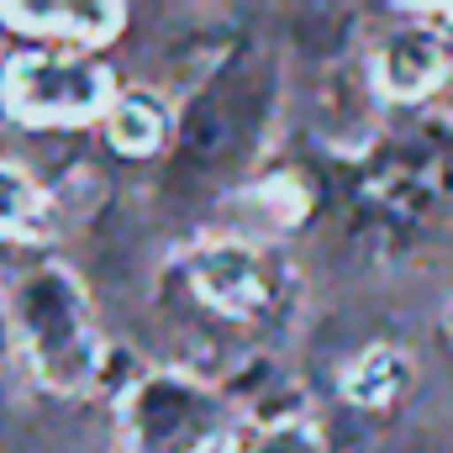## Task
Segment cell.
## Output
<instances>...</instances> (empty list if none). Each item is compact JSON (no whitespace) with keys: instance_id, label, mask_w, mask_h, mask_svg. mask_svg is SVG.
<instances>
[{"instance_id":"obj_1","label":"cell","mask_w":453,"mask_h":453,"mask_svg":"<svg viewBox=\"0 0 453 453\" xmlns=\"http://www.w3.org/2000/svg\"><path fill=\"white\" fill-rule=\"evenodd\" d=\"M274 111H280V64L274 53L237 42L222 53L196 90L180 106V127H174V148H169V169L164 185L174 201H206L232 190L248 164H258L269 132H274Z\"/></svg>"},{"instance_id":"obj_2","label":"cell","mask_w":453,"mask_h":453,"mask_svg":"<svg viewBox=\"0 0 453 453\" xmlns=\"http://www.w3.org/2000/svg\"><path fill=\"white\" fill-rule=\"evenodd\" d=\"M296 301V269L274 242L258 237H196L164 269V306L222 338H258L285 322Z\"/></svg>"},{"instance_id":"obj_3","label":"cell","mask_w":453,"mask_h":453,"mask_svg":"<svg viewBox=\"0 0 453 453\" xmlns=\"http://www.w3.org/2000/svg\"><path fill=\"white\" fill-rule=\"evenodd\" d=\"M11 333L37 390L58 401H85L101 390L111 348L85 280L69 264H37L11 285Z\"/></svg>"},{"instance_id":"obj_4","label":"cell","mask_w":453,"mask_h":453,"mask_svg":"<svg viewBox=\"0 0 453 453\" xmlns=\"http://www.w3.org/2000/svg\"><path fill=\"white\" fill-rule=\"evenodd\" d=\"M232 433V395L190 369H142L116 395L121 453H217Z\"/></svg>"},{"instance_id":"obj_5","label":"cell","mask_w":453,"mask_h":453,"mask_svg":"<svg viewBox=\"0 0 453 453\" xmlns=\"http://www.w3.org/2000/svg\"><path fill=\"white\" fill-rule=\"evenodd\" d=\"M116 96H121V85H116L111 64H101L96 53L21 48L0 64V106L11 121L37 127V132L106 121Z\"/></svg>"},{"instance_id":"obj_6","label":"cell","mask_w":453,"mask_h":453,"mask_svg":"<svg viewBox=\"0 0 453 453\" xmlns=\"http://www.w3.org/2000/svg\"><path fill=\"white\" fill-rule=\"evenodd\" d=\"M374 90L395 106H433L443 90L453 85V48L443 32L433 27H395L374 58Z\"/></svg>"},{"instance_id":"obj_7","label":"cell","mask_w":453,"mask_h":453,"mask_svg":"<svg viewBox=\"0 0 453 453\" xmlns=\"http://www.w3.org/2000/svg\"><path fill=\"white\" fill-rule=\"evenodd\" d=\"M0 21L21 37H37L42 48L90 53L127 27V5L121 0H0Z\"/></svg>"},{"instance_id":"obj_8","label":"cell","mask_w":453,"mask_h":453,"mask_svg":"<svg viewBox=\"0 0 453 453\" xmlns=\"http://www.w3.org/2000/svg\"><path fill=\"white\" fill-rule=\"evenodd\" d=\"M226 453H327V433L301 395H258L237 422Z\"/></svg>"},{"instance_id":"obj_9","label":"cell","mask_w":453,"mask_h":453,"mask_svg":"<svg viewBox=\"0 0 453 453\" xmlns=\"http://www.w3.org/2000/svg\"><path fill=\"white\" fill-rule=\"evenodd\" d=\"M174 127H180V111H174L158 90H148V85L121 90L116 106L106 111V121H101L111 153L116 158H132V164L169 158V148H174Z\"/></svg>"},{"instance_id":"obj_10","label":"cell","mask_w":453,"mask_h":453,"mask_svg":"<svg viewBox=\"0 0 453 453\" xmlns=\"http://www.w3.org/2000/svg\"><path fill=\"white\" fill-rule=\"evenodd\" d=\"M411 385H417V364L395 342H369L338 374V395L353 411H395L411 395Z\"/></svg>"},{"instance_id":"obj_11","label":"cell","mask_w":453,"mask_h":453,"mask_svg":"<svg viewBox=\"0 0 453 453\" xmlns=\"http://www.w3.org/2000/svg\"><path fill=\"white\" fill-rule=\"evenodd\" d=\"M58 226L53 196L11 158H0V242H48Z\"/></svg>"},{"instance_id":"obj_12","label":"cell","mask_w":453,"mask_h":453,"mask_svg":"<svg viewBox=\"0 0 453 453\" xmlns=\"http://www.w3.org/2000/svg\"><path fill=\"white\" fill-rule=\"evenodd\" d=\"M16 358V333H11V290H0V369Z\"/></svg>"},{"instance_id":"obj_13","label":"cell","mask_w":453,"mask_h":453,"mask_svg":"<svg viewBox=\"0 0 453 453\" xmlns=\"http://www.w3.org/2000/svg\"><path fill=\"white\" fill-rule=\"evenodd\" d=\"M449 333H453V301H449Z\"/></svg>"}]
</instances>
